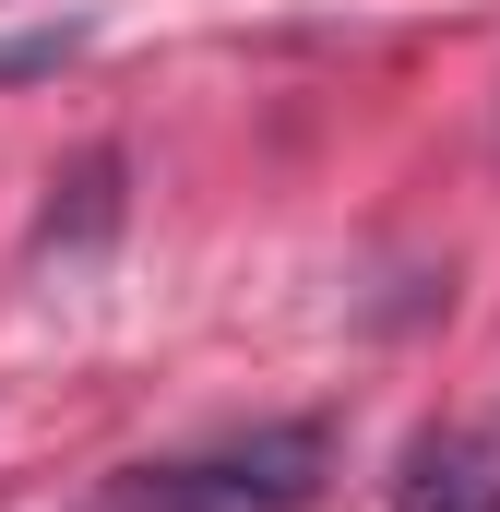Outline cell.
Wrapping results in <instances>:
<instances>
[{"label":"cell","mask_w":500,"mask_h":512,"mask_svg":"<svg viewBox=\"0 0 500 512\" xmlns=\"http://www.w3.org/2000/svg\"><path fill=\"white\" fill-rule=\"evenodd\" d=\"M310 501H322V429H250L215 453L108 477V512H310Z\"/></svg>","instance_id":"6da1fadb"},{"label":"cell","mask_w":500,"mask_h":512,"mask_svg":"<svg viewBox=\"0 0 500 512\" xmlns=\"http://www.w3.org/2000/svg\"><path fill=\"white\" fill-rule=\"evenodd\" d=\"M393 512H500V441L477 429H429L393 477Z\"/></svg>","instance_id":"7a4b0ae2"},{"label":"cell","mask_w":500,"mask_h":512,"mask_svg":"<svg viewBox=\"0 0 500 512\" xmlns=\"http://www.w3.org/2000/svg\"><path fill=\"white\" fill-rule=\"evenodd\" d=\"M60 48H72V36H24V48H0V84H24V72H60Z\"/></svg>","instance_id":"3957f363"}]
</instances>
